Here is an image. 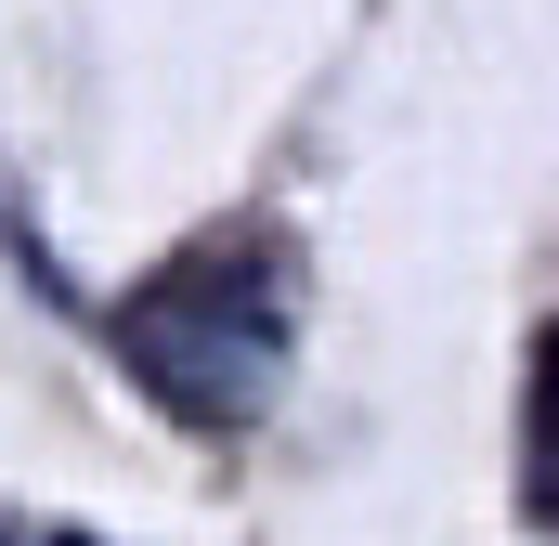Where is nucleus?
I'll return each mask as SVG.
<instances>
[{
  "label": "nucleus",
  "mask_w": 559,
  "mask_h": 546,
  "mask_svg": "<svg viewBox=\"0 0 559 546\" xmlns=\"http://www.w3.org/2000/svg\"><path fill=\"white\" fill-rule=\"evenodd\" d=\"M534 455H547V482H534V521H559V325H547V352H534Z\"/></svg>",
  "instance_id": "obj_2"
},
{
  "label": "nucleus",
  "mask_w": 559,
  "mask_h": 546,
  "mask_svg": "<svg viewBox=\"0 0 559 546\" xmlns=\"http://www.w3.org/2000/svg\"><path fill=\"white\" fill-rule=\"evenodd\" d=\"M13 546H92V534H13Z\"/></svg>",
  "instance_id": "obj_3"
},
{
  "label": "nucleus",
  "mask_w": 559,
  "mask_h": 546,
  "mask_svg": "<svg viewBox=\"0 0 559 546\" xmlns=\"http://www.w3.org/2000/svg\"><path fill=\"white\" fill-rule=\"evenodd\" d=\"M118 352H131V378L169 416L248 429L274 404V378H286V312H274V286H248L235 261H182L118 312Z\"/></svg>",
  "instance_id": "obj_1"
}]
</instances>
